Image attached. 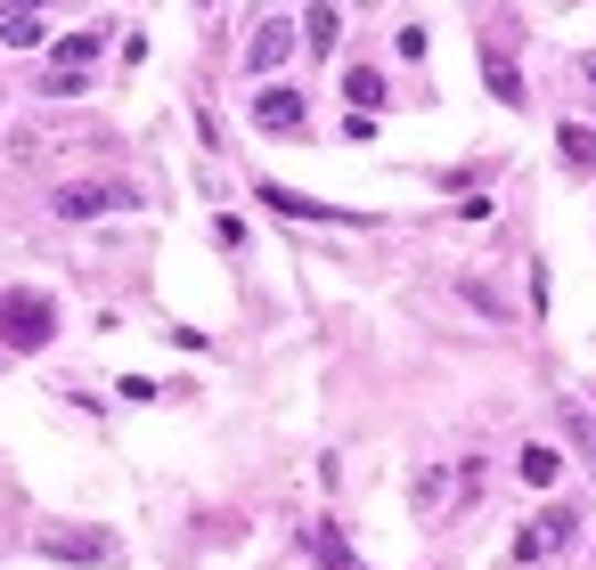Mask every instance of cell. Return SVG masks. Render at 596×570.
I'll return each instance as SVG.
<instances>
[{
    "label": "cell",
    "mask_w": 596,
    "mask_h": 570,
    "mask_svg": "<svg viewBox=\"0 0 596 570\" xmlns=\"http://www.w3.org/2000/svg\"><path fill=\"white\" fill-rule=\"evenodd\" d=\"M0 334H9L17 351H41L57 334V302H50V293H33V286L0 293Z\"/></svg>",
    "instance_id": "1"
},
{
    "label": "cell",
    "mask_w": 596,
    "mask_h": 570,
    "mask_svg": "<svg viewBox=\"0 0 596 570\" xmlns=\"http://www.w3.org/2000/svg\"><path fill=\"white\" fill-rule=\"evenodd\" d=\"M581 538V505H547V514H531L515 546H507V562H547V555H564V546Z\"/></svg>",
    "instance_id": "2"
},
{
    "label": "cell",
    "mask_w": 596,
    "mask_h": 570,
    "mask_svg": "<svg viewBox=\"0 0 596 570\" xmlns=\"http://www.w3.org/2000/svg\"><path fill=\"white\" fill-rule=\"evenodd\" d=\"M33 555H50V562H82V570H107V562H123V546L107 538V530H33Z\"/></svg>",
    "instance_id": "3"
},
{
    "label": "cell",
    "mask_w": 596,
    "mask_h": 570,
    "mask_svg": "<svg viewBox=\"0 0 596 570\" xmlns=\"http://www.w3.org/2000/svg\"><path fill=\"white\" fill-rule=\"evenodd\" d=\"M123 204H131V187H123V180H66L50 196V213L57 221H98V213H123Z\"/></svg>",
    "instance_id": "4"
},
{
    "label": "cell",
    "mask_w": 596,
    "mask_h": 570,
    "mask_svg": "<svg viewBox=\"0 0 596 570\" xmlns=\"http://www.w3.org/2000/svg\"><path fill=\"white\" fill-rule=\"evenodd\" d=\"M295 41H302V25H295V17H262V25H254V41H245V74H278L286 57H295Z\"/></svg>",
    "instance_id": "5"
},
{
    "label": "cell",
    "mask_w": 596,
    "mask_h": 570,
    "mask_svg": "<svg viewBox=\"0 0 596 570\" xmlns=\"http://www.w3.org/2000/svg\"><path fill=\"white\" fill-rule=\"evenodd\" d=\"M98 50H107V41H98V33H66V41H57V50H50V74H41V90H50V98L82 90V66H91Z\"/></svg>",
    "instance_id": "6"
},
{
    "label": "cell",
    "mask_w": 596,
    "mask_h": 570,
    "mask_svg": "<svg viewBox=\"0 0 596 570\" xmlns=\"http://www.w3.org/2000/svg\"><path fill=\"white\" fill-rule=\"evenodd\" d=\"M254 122H262V131H302V122H311V107H302V90L270 82V90H254Z\"/></svg>",
    "instance_id": "7"
},
{
    "label": "cell",
    "mask_w": 596,
    "mask_h": 570,
    "mask_svg": "<svg viewBox=\"0 0 596 570\" xmlns=\"http://www.w3.org/2000/svg\"><path fill=\"white\" fill-rule=\"evenodd\" d=\"M302 555H311V570H368L336 521H311V530H302Z\"/></svg>",
    "instance_id": "8"
},
{
    "label": "cell",
    "mask_w": 596,
    "mask_h": 570,
    "mask_svg": "<svg viewBox=\"0 0 596 570\" xmlns=\"http://www.w3.org/2000/svg\"><path fill=\"white\" fill-rule=\"evenodd\" d=\"M564 440L581 449V464L596 473V408H588V399H564Z\"/></svg>",
    "instance_id": "9"
},
{
    "label": "cell",
    "mask_w": 596,
    "mask_h": 570,
    "mask_svg": "<svg viewBox=\"0 0 596 570\" xmlns=\"http://www.w3.org/2000/svg\"><path fill=\"white\" fill-rule=\"evenodd\" d=\"M556 155H564V172H596V131H588V122H564Z\"/></svg>",
    "instance_id": "10"
},
{
    "label": "cell",
    "mask_w": 596,
    "mask_h": 570,
    "mask_svg": "<svg viewBox=\"0 0 596 570\" xmlns=\"http://www.w3.org/2000/svg\"><path fill=\"white\" fill-rule=\"evenodd\" d=\"M262 204H270V213H286V221H343L336 204H311V196H295V187H262Z\"/></svg>",
    "instance_id": "11"
},
{
    "label": "cell",
    "mask_w": 596,
    "mask_h": 570,
    "mask_svg": "<svg viewBox=\"0 0 596 570\" xmlns=\"http://www.w3.org/2000/svg\"><path fill=\"white\" fill-rule=\"evenodd\" d=\"M515 473L531 481V490H547V481H556V473H564V456H556V449H547V440H531V449L515 456Z\"/></svg>",
    "instance_id": "12"
},
{
    "label": "cell",
    "mask_w": 596,
    "mask_h": 570,
    "mask_svg": "<svg viewBox=\"0 0 596 570\" xmlns=\"http://www.w3.org/2000/svg\"><path fill=\"white\" fill-rule=\"evenodd\" d=\"M336 41H343V17H336V9H311V17H302V50H311V57H327Z\"/></svg>",
    "instance_id": "13"
},
{
    "label": "cell",
    "mask_w": 596,
    "mask_h": 570,
    "mask_svg": "<svg viewBox=\"0 0 596 570\" xmlns=\"http://www.w3.org/2000/svg\"><path fill=\"white\" fill-rule=\"evenodd\" d=\"M482 74H490V98H507V107H523V74H515V66H507V57H499V50H490V57H482Z\"/></svg>",
    "instance_id": "14"
},
{
    "label": "cell",
    "mask_w": 596,
    "mask_h": 570,
    "mask_svg": "<svg viewBox=\"0 0 596 570\" xmlns=\"http://www.w3.org/2000/svg\"><path fill=\"white\" fill-rule=\"evenodd\" d=\"M343 98H352V115H368L384 98V74H343Z\"/></svg>",
    "instance_id": "15"
},
{
    "label": "cell",
    "mask_w": 596,
    "mask_h": 570,
    "mask_svg": "<svg viewBox=\"0 0 596 570\" xmlns=\"http://www.w3.org/2000/svg\"><path fill=\"white\" fill-rule=\"evenodd\" d=\"M458 293H466V302H475V310H482V319H499V326H507V302H499V293H490L482 278H466Z\"/></svg>",
    "instance_id": "16"
},
{
    "label": "cell",
    "mask_w": 596,
    "mask_h": 570,
    "mask_svg": "<svg viewBox=\"0 0 596 570\" xmlns=\"http://www.w3.org/2000/svg\"><path fill=\"white\" fill-rule=\"evenodd\" d=\"M0 41H9V50H33V41H41V17H9V25H0Z\"/></svg>",
    "instance_id": "17"
},
{
    "label": "cell",
    "mask_w": 596,
    "mask_h": 570,
    "mask_svg": "<svg viewBox=\"0 0 596 570\" xmlns=\"http://www.w3.org/2000/svg\"><path fill=\"white\" fill-rule=\"evenodd\" d=\"M581 90L596 98V57H581Z\"/></svg>",
    "instance_id": "18"
},
{
    "label": "cell",
    "mask_w": 596,
    "mask_h": 570,
    "mask_svg": "<svg viewBox=\"0 0 596 570\" xmlns=\"http://www.w3.org/2000/svg\"><path fill=\"white\" fill-rule=\"evenodd\" d=\"M0 9H9V17H33V9H41V0H0Z\"/></svg>",
    "instance_id": "19"
}]
</instances>
